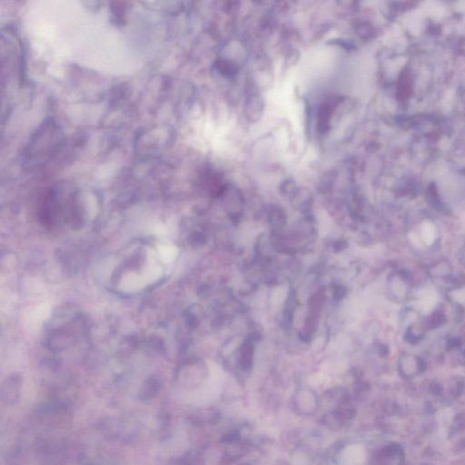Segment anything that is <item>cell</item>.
<instances>
[{"instance_id": "cell-1", "label": "cell", "mask_w": 465, "mask_h": 465, "mask_svg": "<svg viewBox=\"0 0 465 465\" xmlns=\"http://www.w3.org/2000/svg\"><path fill=\"white\" fill-rule=\"evenodd\" d=\"M254 357L253 339L248 340L242 345L240 351V365L244 370H248L252 367Z\"/></svg>"}, {"instance_id": "cell-3", "label": "cell", "mask_w": 465, "mask_h": 465, "mask_svg": "<svg viewBox=\"0 0 465 465\" xmlns=\"http://www.w3.org/2000/svg\"><path fill=\"white\" fill-rule=\"evenodd\" d=\"M347 294V289L342 285H336L333 289V296L336 300H342Z\"/></svg>"}, {"instance_id": "cell-2", "label": "cell", "mask_w": 465, "mask_h": 465, "mask_svg": "<svg viewBox=\"0 0 465 465\" xmlns=\"http://www.w3.org/2000/svg\"><path fill=\"white\" fill-rule=\"evenodd\" d=\"M270 223L276 229H281L285 225V215L281 209H274L270 214Z\"/></svg>"}]
</instances>
